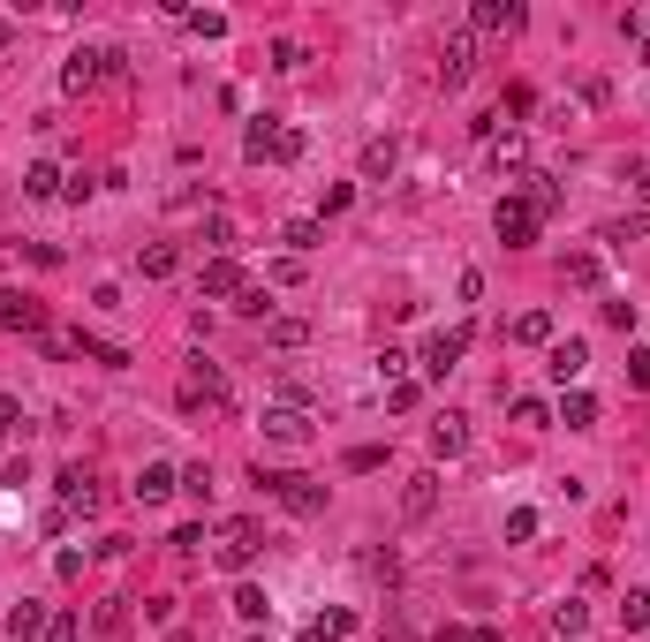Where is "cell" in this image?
I'll return each instance as SVG.
<instances>
[{
  "label": "cell",
  "instance_id": "f546056e",
  "mask_svg": "<svg viewBox=\"0 0 650 642\" xmlns=\"http://www.w3.org/2000/svg\"><path fill=\"white\" fill-rule=\"evenodd\" d=\"M205 242H212V250H235V220H227V212H212V220H205Z\"/></svg>",
  "mask_w": 650,
  "mask_h": 642
},
{
  "label": "cell",
  "instance_id": "4dcf8cb0",
  "mask_svg": "<svg viewBox=\"0 0 650 642\" xmlns=\"http://www.w3.org/2000/svg\"><path fill=\"white\" fill-rule=\"evenodd\" d=\"M507 537L530 544V537H537V507H514V514H507Z\"/></svg>",
  "mask_w": 650,
  "mask_h": 642
},
{
  "label": "cell",
  "instance_id": "8992f818",
  "mask_svg": "<svg viewBox=\"0 0 650 642\" xmlns=\"http://www.w3.org/2000/svg\"><path fill=\"white\" fill-rule=\"evenodd\" d=\"M257 544H265V529H257V522H220V567H227V575H242V567L257 559Z\"/></svg>",
  "mask_w": 650,
  "mask_h": 642
},
{
  "label": "cell",
  "instance_id": "3957f363",
  "mask_svg": "<svg viewBox=\"0 0 650 642\" xmlns=\"http://www.w3.org/2000/svg\"><path fill=\"white\" fill-rule=\"evenodd\" d=\"M106 76H121V46H76L69 68H61V84H69V91H99Z\"/></svg>",
  "mask_w": 650,
  "mask_h": 642
},
{
  "label": "cell",
  "instance_id": "f1b7e54d",
  "mask_svg": "<svg viewBox=\"0 0 650 642\" xmlns=\"http://www.w3.org/2000/svg\"><path fill=\"white\" fill-rule=\"evenodd\" d=\"M484 144H492V159H499V167H522V136H514V129H507V136L492 129V136H484Z\"/></svg>",
  "mask_w": 650,
  "mask_h": 642
},
{
  "label": "cell",
  "instance_id": "4fadbf2b",
  "mask_svg": "<svg viewBox=\"0 0 650 642\" xmlns=\"http://www.w3.org/2000/svg\"><path fill=\"white\" fill-rule=\"evenodd\" d=\"M469 68H477V38H446L439 46V84H469Z\"/></svg>",
  "mask_w": 650,
  "mask_h": 642
},
{
  "label": "cell",
  "instance_id": "9a60e30c",
  "mask_svg": "<svg viewBox=\"0 0 650 642\" xmlns=\"http://www.w3.org/2000/svg\"><path fill=\"white\" fill-rule=\"evenodd\" d=\"M431 454H439V461L469 454V416H439V423H431Z\"/></svg>",
  "mask_w": 650,
  "mask_h": 642
},
{
  "label": "cell",
  "instance_id": "ac0fdd59",
  "mask_svg": "<svg viewBox=\"0 0 650 642\" xmlns=\"http://www.w3.org/2000/svg\"><path fill=\"white\" fill-rule=\"evenodd\" d=\"M394 167H401V144H394V136H371V144H363V174H371V182H386Z\"/></svg>",
  "mask_w": 650,
  "mask_h": 642
},
{
  "label": "cell",
  "instance_id": "ffe728a7",
  "mask_svg": "<svg viewBox=\"0 0 650 642\" xmlns=\"http://www.w3.org/2000/svg\"><path fill=\"white\" fill-rule=\"evenodd\" d=\"M174 265H182V257H174V242H144V257H137L144 280H174Z\"/></svg>",
  "mask_w": 650,
  "mask_h": 642
},
{
  "label": "cell",
  "instance_id": "9c48e42d",
  "mask_svg": "<svg viewBox=\"0 0 650 642\" xmlns=\"http://www.w3.org/2000/svg\"><path fill=\"white\" fill-rule=\"evenodd\" d=\"M129 491H137V507H159V499H174V491H182V469H174V461H144Z\"/></svg>",
  "mask_w": 650,
  "mask_h": 642
},
{
  "label": "cell",
  "instance_id": "d6986e66",
  "mask_svg": "<svg viewBox=\"0 0 650 642\" xmlns=\"http://www.w3.org/2000/svg\"><path fill=\"white\" fill-rule=\"evenodd\" d=\"M46 620H53V612L38 605V597H23V605L8 612V635H16V642H31V635H46Z\"/></svg>",
  "mask_w": 650,
  "mask_h": 642
},
{
  "label": "cell",
  "instance_id": "277c9868",
  "mask_svg": "<svg viewBox=\"0 0 650 642\" xmlns=\"http://www.w3.org/2000/svg\"><path fill=\"white\" fill-rule=\"evenodd\" d=\"M492 227H499V242H507V250H530V242H537V227H545V220H537V212H530L522 197H499Z\"/></svg>",
  "mask_w": 650,
  "mask_h": 642
},
{
  "label": "cell",
  "instance_id": "7402d4cb",
  "mask_svg": "<svg viewBox=\"0 0 650 642\" xmlns=\"http://www.w3.org/2000/svg\"><path fill=\"white\" fill-rule=\"evenodd\" d=\"M61 182H69V174H61V167H46V159H38V167L23 174V197H38V204H46V197H61Z\"/></svg>",
  "mask_w": 650,
  "mask_h": 642
},
{
  "label": "cell",
  "instance_id": "5b68a950",
  "mask_svg": "<svg viewBox=\"0 0 650 642\" xmlns=\"http://www.w3.org/2000/svg\"><path fill=\"white\" fill-rule=\"evenodd\" d=\"M265 439L273 446H310V408L303 401H273L265 408Z\"/></svg>",
  "mask_w": 650,
  "mask_h": 642
},
{
  "label": "cell",
  "instance_id": "52a82bcc",
  "mask_svg": "<svg viewBox=\"0 0 650 642\" xmlns=\"http://www.w3.org/2000/svg\"><path fill=\"white\" fill-rule=\"evenodd\" d=\"M227 401V378H220V363H189V378H182V408H220Z\"/></svg>",
  "mask_w": 650,
  "mask_h": 642
},
{
  "label": "cell",
  "instance_id": "44dd1931",
  "mask_svg": "<svg viewBox=\"0 0 650 642\" xmlns=\"http://www.w3.org/2000/svg\"><path fill=\"white\" fill-rule=\"evenodd\" d=\"M507 340H522V348H545V340H552V318H545V310H522V318L507 325Z\"/></svg>",
  "mask_w": 650,
  "mask_h": 642
},
{
  "label": "cell",
  "instance_id": "484cf974",
  "mask_svg": "<svg viewBox=\"0 0 650 642\" xmlns=\"http://www.w3.org/2000/svg\"><path fill=\"white\" fill-rule=\"evenodd\" d=\"M620 627H628V635H643V627H650V590H628V597H620Z\"/></svg>",
  "mask_w": 650,
  "mask_h": 642
},
{
  "label": "cell",
  "instance_id": "e0dca14e",
  "mask_svg": "<svg viewBox=\"0 0 650 642\" xmlns=\"http://www.w3.org/2000/svg\"><path fill=\"white\" fill-rule=\"evenodd\" d=\"M431 507H439V476L424 469V476H409V491H401V514H409V522H424Z\"/></svg>",
  "mask_w": 650,
  "mask_h": 642
},
{
  "label": "cell",
  "instance_id": "5bb4252c",
  "mask_svg": "<svg viewBox=\"0 0 650 642\" xmlns=\"http://www.w3.org/2000/svg\"><path fill=\"white\" fill-rule=\"evenodd\" d=\"M545 371H552V386H575V378L590 371V348H582V340H552V363H545Z\"/></svg>",
  "mask_w": 650,
  "mask_h": 642
},
{
  "label": "cell",
  "instance_id": "6da1fadb",
  "mask_svg": "<svg viewBox=\"0 0 650 642\" xmlns=\"http://www.w3.org/2000/svg\"><path fill=\"white\" fill-rule=\"evenodd\" d=\"M242 152L257 159V167H288V159H303V129H288V121H250V136H242Z\"/></svg>",
  "mask_w": 650,
  "mask_h": 642
},
{
  "label": "cell",
  "instance_id": "8d00e7d4",
  "mask_svg": "<svg viewBox=\"0 0 650 642\" xmlns=\"http://www.w3.org/2000/svg\"><path fill=\"white\" fill-rule=\"evenodd\" d=\"M46 642H76V620H69V612H53V620H46Z\"/></svg>",
  "mask_w": 650,
  "mask_h": 642
},
{
  "label": "cell",
  "instance_id": "ba28073f",
  "mask_svg": "<svg viewBox=\"0 0 650 642\" xmlns=\"http://www.w3.org/2000/svg\"><path fill=\"white\" fill-rule=\"evenodd\" d=\"M0 325L8 333H46V303L23 295V288H0Z\"/></svg>",
  "mask_w": 650,
  "mask_h": 642
},
{
  "label": "cell",
  "instance_id": "7a4b0ae2",
  "mask_svg": "<svg viewBox=\"0 0 650 642\" xmlns=\"http://www.w3.org/2000/svg\"><path fill=\"white\" fill-rule=\"evenodd\" d=\"M257 491H273L288 514H325V484L318 476H295V469H257Z\"/></svg>",
  "mask_w": 650,
  "mask_h": 642
},
{
  "label": "cell",
  "instance_id": "74e56055",
  "mask_svg": "<svg viewBox=\"0 0 650 642\" xmlns=\"http://www.w3.org/2000/svg\"><path fill=\"white\" fill-rule=\"evenodd\" d=\"M628 386H650V355H628Z\"/></svg>",
  "mask_w": 650,
  "mask_h": 642
},
{
  "label": "cell",
  "instance_id": "f35d334b",
  "mask_svg": "<svg viewBox=\"0 0 650 642\" xmlns=\"http://www.w3.org/2000/svg\"><path fill=\"white\" fill-rule=\"evenodd\" d=\"M635 189H643V204H650V167H643V174H635Z\"/></svg>",
  "mask_w": 650,
  "mask_h": 642
},
{
  "label": "cell",
  "instance_id": "d6a6232c",
  "mask_svg": "<svg viewBox=\"0 0 650 642\" xmlns=\"http://www.w3.org/2000/svg\"><path fill=\"white\" fill-rule=\"evenodd\" d=\"M386 408H394V416H409V408H416V386H409V378H394V386H386Z\"/></svg>",
  "mask_w": 650,
  "mask_h": 642
},
{
  "label": "cell",
  "instance_id": "8fae6325",
  "mask_svg": "<svg viewBox=\"0 0 650 642\" xmlns=\"http://www.w3.org/2000/svg\"><path fill=\"white\" fill-rule=\"evenodd\" d=\"M61 507H76V514H99V507H106L99 476H91V469H61Z\"/></svg>",
  "mask_w": 650,
  "mask_h": 642
},
{
  "label": "cell",
  "instance_id": "83f0119b",
  "mask_svg": "<svg viewBox=\"0 0 650 642\" xmlns=\"http://www.w3.org/2000/svg\"><path fill=\"white\" fill-rule=\"evenodd\" d=\"M265 340H273V348H303L310 325H303V318H273V325H265Z\"/></svg>",
  "mask_w": 650,
  "mask_h": 642
},
{
  "label": "cell",
  "instance_id": "4316f807",
  "mask_svg": "<svg viewBox=\"0 0 650 642\" xmlns=\"http://www.w3.org/2000/svg\"><path fill=\"white\" fill-rule=\"evenodd\" d=\"M235 612H242V620H273V597L257 590V582H242V590H235Z\"/></svg>",
  "mask_w": 650,
  "mask_h": 642
},
{
  "label": "cell",
  "instance_id": "1f68e13d",
  "mask_svg": "<svg viewBox=\"0 0 650 642\" xmlns=\"http://www.w3.org/2000/svg\"><path fill=\"white\" fill-rule=\"evenodd\" d=\"M121 620H129V597H106V605H99V627H106V635H121Z\"/></svg>",
  "mask_w": 650,
  "mask_h": 642
},
{
  "label": "cell",
  "instance_id": "2e32d148",
  "mask_svg": "<svg viewBox=\"0 0 650 642\" xmlns=\"http://www.w3.org/2000/svg\"><path fill=\"white\" fill-rule=\"evenodd\" d=\"M197 288H205V295H242V288H250V280H242V272H235V257H212V265L197 272Z\"/></svg>",
  "mask_w": 650,
  "mask_h": 642
},
{
  "label": "cell",
  "instance_id": "603a6c76",
  "mask_svg": "<svg viewBox=\"0 0 650 642\" xmlns=\"http://www.w3.org/2000/svg\"><path fill=\"white\" fill-rule=\"evenodd\" d=\"M348 627H356V612H325V620H310V627H303L295 642H341Z\"/></svg>",
  "mask_w": 650,
  "mask_h": 642
},
{
  "label": "cell",
  "instance_id": "7c38bea8",
  "mask_svg": "<svg viewBox=\"0 0 650 642\" xmlns=\"http://www.w3.org/2000/svg\"><path fill=\"white\" fill-rule=\"evenodd\" d=\"M469 355V325H454V333H431V348H424V371L431 378H446L454 363Z\"/></svg>",
  "mask_w": 650,
  "mask_h": 642
},
{
  "label": "cell",
  "instance_id": "e575fe53",
  "mask_svg": "<svg viewBox=\"0 0 650 642\" xmlns=\"http://www.w3.org/2000/svg\"><path fill=\"white\" fill-rule=\"evenodd\" d=\"M348 469L371 476V469H386V454H378V446H356V454H348Z\"/></svg>",
  "mask_w": 650,
  "mask_h": 642
},
{
  "label": "cell",
  "instance_id": "30bf717a",
  "mask_svg": "<svg viewBox=\"0 0 650 642\" xmlns=\"http://www.w3.org/2000/svg\"><path fill=\"white\" fill-rule=\"evenodd\" d=\"M469 23H477L484 38H514V31H522V8H514V0H477Z\"/></svg>",
  "mask_w": 650,
  "mask_h": 642
},
{
  "label": "cell",
  "instance_id": "d4e9b609",
  "mask_svg": "<svg viewBox=\"0 0 650 642\" xmlns=\"http://www.w3.org/2000/svg\"><path fill=\"white\" fill-rule=\"evenodd\" d=\"M318 235H325L318 220H288V227H280V242H288L295 257H310V250H318Z\"/></svg>",
  "mask_w": 650,
  "mask_h": 642
},
{
  "label": "cell",
  "instance_id": "cb8c5ba5",
  "mask_svg": "<svg viewBox=\"0 0 650 642\" xmlns=\"http://www.w3.org/2000/svg\"><path fill=\"white\" fill-rule=\"evenodd\" d=\"M560 423H567V431H590V423H598V401H590V393H567V401H560Z\"/></svg>",
  "mask_w": 650,
  "mask_h": 642
},
{
  "label": "cell",
  "instance_id": "836d02e7",
  "mask_svg": "<svg viewBox=\"0 0 650 642\" xmlns=\"http://www.w3.org/2000/svg\"><path fill=\"white\" fill-rule=\"evenodd\" d=\"M235 310H242V318H265L273 303H265V288H242V295H235Z\"/></svg>",
  "mask_w": 650,
  "mask_h": 642
},
{
  "label": "cell",
  "instance_id": "d590c367",
  "mask_svg": "<svg viewBox=\"0 0 650 642\" xmlns=\"http://www.w3.org/2000/svg\"><path fill=\"white\" fill-rule=\"evenodd\" d=\"M16 423H23V408H16V401H8V393H0V446L16 439Z\"/></svg>",
  "mask_w": 650,
  "mask_h": 642
}]
</instances>
